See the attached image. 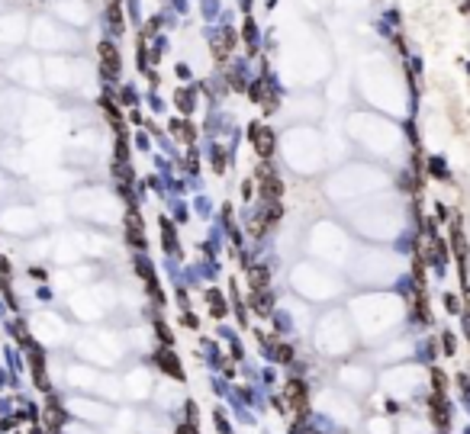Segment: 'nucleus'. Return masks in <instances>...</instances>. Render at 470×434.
<instances>
[{
  "instance_id": "f257e3e1",
  "label": "nucleus",
  "mask_w": 470,
  "mask_h": 434,
  "mask_svg": "<svg viewBox=\"0 0 470 434\" xmlns=\"http://www.w3.org/2000/svg\"><path fill=\"white\" fill-rule=\"evenodd\" d=\"M161 370H168L171 376H184V373H180V367H177V360H174V354H161Z\"/></svg>"
},
{
  "instance_id": "f03ea898",
  "label": "nucleus",
  "mask_w": 470,
  "mask_h": 434,
  "mask_svg": "<svg viewBox=\"0 0 470 434\" xmlns=\"http://www.w3.org/2000/svg\"><path fill=\"white\" fill-rule=\"evenodd\" d=\"M100 55H103V62H107V68H113V71H116V65H119L116 48H113V45H100Z\"/></svg>"
}]
</instances>
